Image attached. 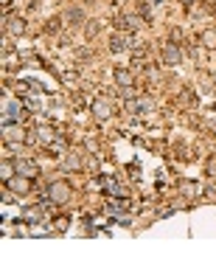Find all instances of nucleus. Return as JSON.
Wrapping results in <instances>:
<instances>
[{
	"label": "nucleus",
	"instance_id": "nucleus-1",
	"mask_svg": "<svg viewBox=\"0 0 216 253\" xmlns=\"http://www.w3.org/2000/svg\"><path fill=\"white\" fill-rule=\"evenodd\" d=\"M6 118H11V121L17 118V107H14V104H9V107H6Z\"/></svg>",
	"mask_w": 216,
	"mask_h": 253
},
{
	"label": "nucleus",
	"instance_id": "nucleus-2",
	"mask_svg": "<svg viewBox=\"0 0 216 253\" xmlns=\"http://www.w3.org/2000/svg\"><path fill=\"white\" fill-rule=\"evenodd\" d=\"M166 59H169V62H177V51H174V48H169V51H166Z\"/></svg>",
	"mask_w": 216,
	"mask_h": 253
}]
</instances>
